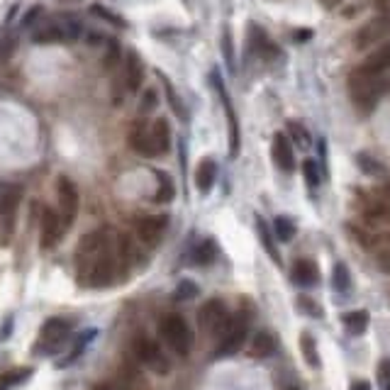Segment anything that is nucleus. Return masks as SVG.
Instances as JSON below:
<instances>
[{"instance_id": "9", "label": "nucleus", "mask_w": 390, "mask_h": 390, "mask_svg": "<svg viewBox=\"0 0 390 390\" xmlns=\"http://www.w3.org/2000/svg\"><path fill=\"white\" fill-rule=\"evenodd\" d=\"M388 34H390V15H378L371 22H366V25L357 32V47L369 49V47H374V44L383 42Z\"/></svg>"}, {"instance_id": "5", "label": "nucleus", "mask_w": 390, "mask_h": 390, "mask_svg": "<svg viewBox=\"0 0 390 390\" xmlns=\"http://www.w3.org/2000/svg\"><path fill=\"white\" fill-rule=\"evenodd\" d=\"M229 320H232V317H229V312H227V307H225V302H222V300H208L203 307H200V312H198L200 327H203L208 334L217 337V339L225 334Z\"/></svg>"}, {"instance_id": "41", "label": "nucleus", "mask_w": 390, "mask_h": 390, "mask_svg": "<svg viewBox=\"0 0 390 390\" xmlns=\"http://www.w3.org/2000/svg\"><path fill=\"white\" fill-rule=\"evenodd\" d=\"M222 49H225L227 64L234 68V54H232V44H229V32H225V42H222Z\"/></svg>"}, {"instance_id": "28", "label": "nucleus", "mask_w": 390, "mask_h": 390, "mask_svg": "<svg viewBox=\"0 0 390 390\" xmlns=\"http://www.w3.org/2000/svg\"><path fill=\"white\" fill-rule=\"evenodd\" d=\"M256 229H259V237H261V244H263V249L271 254V259L276 261V263H280V256H278V249L273 246V239H271V234H268V229H266V225H263V220L261 217H256Z\"/></svg>"}, {"instance_id": "24", "label": "nucleus", "mask_w": 390, "mask_h": 390, "mask_svg": "<svg viewBox=\"0 0 390 390\" xmlns=\"http://www.w3.org/2000/svg\"><path fill=\"white\" fill-rule=\"evenodd\" d=\"M273 232H276L278 242H290V239L295 237V222L285 215H278L276 220H273Z\"/></svg>"}, {"instance_id": "23", "label": "nucleus", "mask_w": 390, "mask_h": 390, "mask_svg": "<svg viewBox=\"0 0 390 390\" xmlns=\"http://www.w3.org/2000/svg\"><path fill=\"white\" fill-rule=\"evenodd\" d=\"M27 376H32L30 369H13V371H5L3 376H0V390H13L17 388L20 383L27 381Z\"/></svg>"}, {"instance_id": "7", "label": "nucleus", "mask_w": 390, "mask_h": 390, "mask_svg": "<svg viewBox=\"0 0 390 390\" xmlns=\"http://www.w3.org/2000/svg\"><path fill=\"white\" fill-rule=\"evenodd\" d=\"M68 332H71V322L64 317H51L47 322L42 325V330H39V349H44V352H59L61 344L66 342Z\"/></svg>"}, {"instance_id": "15", "label": "nucleus", "mask_w": 390, "mask_h": 390, "mask_svg": "<svg viewBox=\"0 0 390 390\" xmlns=\"http://www.w3.org/2000/svg\"><path fill=\"white\" fill-rule=\"evenodd\" d=\"M276 347H278L276 334H271V332L261 330V332H256V334L251 337V342H249V357H254V359H268L273 352H276Z\"/></svg>"}, {"instance_id": "8", "label": "nucleus", "mask_w": 390, "mask_h": 390, "mask_svg": "<svg viewBox=\"0 0 390 390\" xmlns=\"http://www.w3.org/2000/svg\"><path fill=\"white\" fill-rule=\"evenodd\" d=\"M56 193H59V215L64 220L66 227L73 225L78 212V188L73 186V181H68L66 176H59L56 183Z\"/></svg>"}, {"instance_id": "18", "label": "nucleus", "mask_w": 390, "mask_h": 390, "mask_svg": "<svg viewBox=\"0 0 390 390\" xmlns=\"http://www.w3.org/2000/svg\"><path fill=\"white\" fill-rule=\"evenodd\" d=\"M149 135H152V144H154V152H157V157H162V154L169 152V147H171V127H169V120L159 117L157 122L152 125Z\"/></svg>"}, {"instance_id": "16", "label": "nucleus", "mask_w": 390, "mask_h": 390, "mask_svg": "<svg viewBox=\"0 0 390 390\" xmlns=\"http://www.w3.org/2000/svg\"><path fill=\"white\" fill-rule=\"evenodd\" d=\"M130 147L135 149L137 154H142V157H157L152 144V135H149V127L144 122H137L135 130L130 132Z\"/></svg>"}, {"instance_id": "20", "label": "nucleus", "mask_w": 390, "mask_h": 390, "mask_svg": "<svg viewBox=\"0 0 390 390\" xmlns=\"http://www.w3.org/2000/svg\"><path fill=\"white\" fill-rule=\"evenodd\" d=\"M342 325L349 334H364L366 327H369V312H366V310H352V312H344Z\"/></svg>"}, {"instance_id": "22", "label": "nucleus", "mask_w": 390, "mask_h": 390, "mask_svg": "<svg viewBox=\"0 0 390 390\" xmlns=\"http://www.w3.org/2000/svg\"><path fill=\"white\" fill-rule=\"evenodd\" d=\"M157 179H159V191L154 195V200H157V203H171V200L176 198V183L171 181V176L164 174V171H159Z\"/></svg>"}, {"instance_id": "38", "label": "nucleus", "mask_w": 390, "mask_h": 390, "mask_svg": "<svg viewBox=\"0 0 390 390\" xmlns=\"http://www.w3.org/2000/svg\"><path fill=\"white\" fill-rule=\"evenodd\" d=\"M378 381H381L383 390H390V361H381L378 364Z\"/></svg>"}, {"instance_id": "37", "label": "nucleus", "mask_w": 390, "mask_h": 390, "mask_svg": "<svg viewBox=\"0 0 390 390\" xmlns=\"http://www.w3.org/2000/svg\"><path fill=\"white\" fill-rule=\"evenodd\" d=\"M157 102H159V95H157V90H154V88L144 90V93H142V102H139V112H142V115L152 112L154 107H157Z\"/></svg>"}, {"instance_id": "21", "label": "nucleus", "mask_w": 390, "mask_h": 390, "mask_svg": "<svg viewBox=\"0 0 390 390\" xmlns=\"http://www.w3.org/2000/svg\"><path fill=\"white\" fill-rule=\"evenodd\" d=\"M300 352H302V359H305V364L310 369H320V352H317V344H315L312 334L310 332H302L300 334Z\"/></svg>"}, {"instance_id": "17", "label": "nucleus", "mask_w": 390, "mask_h": 390, "mask_svg": "<svg viewBox=\"0 0 390 390\" xmlns=\"http://www.w3.org/2000/svg\"><path fill=\"white\" fill-rule=\"evenodd\" d=\"M215 179H217V164L212 159H203L195 169V188H198L203 195H208L215 186Z\"/></svg>"}, {"instance_id": "43", "label": "nucleus", "mask_w": 390, "mask_h": 390, "mask_svg": "<svg viewBox=\"0 0 390 390\" xmlns=\"http://www.w3.org/2000/svg\"><path fill=\"white\" fill-rule=\"evenodd\" d=\"M320 3H322L325 8H337V5H339L342 0H320Z\"/></svg>"}, {"instance_id": "35", "label": "nucleus", "mask_w": 390, "mask_h": 390, "mask_svg": "<svg viewBox=\"0 0 390 390\" xmlns=\"http://www.w3.org/2000/svg\"><path fill=\"white\" fill-rule=\"evenodd\" d=\"M288 132H290V137H292V142H295L297 147H310V135L305 130L300 127L297 122H288Z\"/></svg>"}, {"instance_id": "25", "label": "nucleus", "mask_w": 390, "mask_h": 390, "mask_svg": "<svg viewBox=\"0 0 390 390\" xmlns=\"http://www.w3.org/2000/svg\"><path fill=\"white\" fill-rule=\"evenodd\" d=\"M215 256H217V244L212 242V239H205V242L195 246V251H193V259H195V263H200V266L212 263L215 261Z\"/></svg>"}, {"instance_id": "44", "label": "nucleus", "mask_w": 390, "mask_h": 390, "mask_svg": "<svg viewBox=\"0 0 390 390\" xmlns=\"http://www.w3.org/2000/svg\"><path fill=\"white\" fill-rule=\"evenodd\" d=\"M285 390H300V388H285Z\"/></svg>"}, {"instance_id": "1", "label": "nucleus", "mask_w": 390, "mask_h": 390, "mask_svg": "<svg viewBox=\"0 0 390 390\" xmlns=\"http://www.w3.org/2000/svg\"><path fill=\"white\" fill-rule=\"evenodd\" d=\"M390 90V78L386 73H369L364 68H357V71L349 76V95L364 110H371L383 95Z\"/></svg>"}, {"instance_id": "39", "label": "nucleus", "mask_w": 390, "mask_h": 390, "mask_svg": "<svg viewBox=\"0 0 390 390\" xmlns=\"http://www.w3.org/2000/svg\"><path fill=\"white\" fill-rule=\"evenodd\" d=\"M359 166L366 171V174H383V166H381V164H376V159L364 157V154L359 157Z\"/></svg>"}, {"instance_id": "42", "label": "nucleus", "mask_w": 390, "mask_h": 390, "mask_svg": "<svg viewBox=\"0 0 390 390\" xmlns=\"http://www.w3.org/2000/svg\"><path fill=\"white\" fill-rule=\"evenodd\" d=\"M349 390H374V388H371V383H366V381H354Z\"/></svg>"}, {"instance_id": "33", "label": "nucleus", "mask_w": 390, "mask_h": 390, "mask_svg": "<svg viewBox=\"0 0 390 390\" xmlns=\"http://www.w3.org/2000/svg\"><path fill=\"white\" fill-rule=\"evenodd\" d=\"M200 288L193 283V280H181L179 288H176V300H193V297H198Z\"/></svg>"}, {"instance_id": "40", "label": "nucleus", "mask_w": 390, "mask_h": 390, "mask_svg": "<svg viewBox=\"0 0 390 390\" xmlns=\"http://www.w3.org/2000/svg\"><path fill=\"white\" fill-rule=\"evenodd\" d=\"M93 13H95V15H102V17H105L107 22H112V25H117V27H125V22L120 20L117 15H115V13H110V10H105V8H100V5H95V8H93Z\"/></svg>"}, {"instance_id": "3", "label": "nucleus", "mask_w": 390, "mask_h": 390, "mask_svg": "<svg viewBox=\"0 0 390 390\" xmlns=\"http://www.w3.org/2000/svg\"><path fill=\"white\" fill-rule=\"evenodd\" d=\"M159 334L169 344L171 352H176L179 357H188V354H191L193 332L181 315H166L162 322H159Z\"/></svg>"}, {"instance_id": "11", "label": "nucleus", "mask_w": 390, "mask_h": 390, "mask_svg": "<svg viewBox=\"0 0 390 390\" xmlns=\"http://www.w3.org/2000/svg\"><path fill=\"white\" fill-rule=\"evenodd\" d=\"M166 227H169V215H147L137 222V237L144 244L154 246L162 242Z\"/></svg>"}, {"instance_id": "27", "label": "nucleus", "mask_w": 390, "mask_h": 390, "mask_svg": "<svg viewBox=\"0 0 390 390\" xmlns=\"http://www.w3.org/2000/svg\"><path fill=\"white\" fill-rule=\"evenodd\" d=\"M349 285H352L349 268L344 266V263H334V268H332V288L339 290V292H347Z\"/></svg>"}, {"instance_id": "30", "label": "nucleus", "mask_w": 390, "mask_h": 390, "mask_svg": "<svg viewBox=\"0 0 390 390\" xmlns=\"http://www.w3.org/2000/svg\"><path fill=\"white\" fill-rule=\"evenodd\" d=\"M302 174H305L307 186L317 188L320 183H322V174H320L317 162H315V159H305V164H302Z\"/></svg>"}, {"instance_id": "26", "label": "nucleus", "mask_w": 390, "mask_h": 390, "mask_svg": "<svg viewBox=\"0 0 390 390\" xmlns=\"http://www.w3.org/2000/svg\"><path fill=\"white\" fill-rule=\"evenodd\" d=\"M251 47H254V49L259 51V54H263V56L278 54V49L273 47L271 42H268V37L259 30V27H251Z\"/></svg>"}, {"instance_id": "32", "label": "nucleus", "mask_w": 390, "mask_h": 390, "mask_svg": "<svg viewBox=\"0 0 390 390\" xmlns=\"http://www.w3.org/2000/svg\"><path fill=\"white\" fill-rule=\"evenodd\" d=\"M164 85H166V95H169V102H171V107H174L176 117H179V120H188V112H186V107H183V102H181L179 93H176V88L169 81H164Z\"/></svg>"}, {"instance_id": "34", "label": "nucleus", "mask_w": 390, "mask_h": 390, "mask_svg": "<svg viewBox=\"0 0 390 390\" xmlns=\"http://www.w3.org/2000/svg\"><path fill=\"white\" fill-rule=\"evenodd\" d=\"M95 334H98L95 330H85L83 334L76 339V344H73L71 354H68V361H76V359H78V354H81L83 349H85V344H88V342H93V337H95Z\"/></svg>"}, {"instance_id": "12", "label": "nucleus", "mask_w": 390, "mask_h": 390, "mask_svg": "<svg viewBox=\"0 0 390 390\" xmlns=\"http://www.w3.org/2000/svg\"><path fill=\"white\" fill-rule=\"evenodd\" d=\"M271 157H273V162H276L278 169L285 171V174H290V171L295 169V154H292V144H290V139L283 135V132H278V135L273 137Z\"/></svg>"}, {"instance_id": "10", "label": "nucleus", "mask_w": 390, "mask_h": 390, "mask_svg": "<svg viewBox=\"0 0 390 390\" xmlns=\"http://www.w3.org/2000/svg\"><path fill=\"white\" fill-rule=\"evenodd\" d=\"M66 232V225L61 220V215L51 208L42 210V251H49L59 244L61 234Z\"/></svg>"}, {"instance_id": "29", "label": "nucleus", "mask_w": 390, "mask_h": 390, "mask_svg": "<svg viewBox=\"0 0 390 390\" xmlns=\"http://www.w3.org/2000/svg\"><path fill=\"white\" fill-rule=\"evenodd\" d=\"M15 234V212L0 215V246H8Z\"/></svg>"}, {"instance_id": "36", "label": "nucleus", "mask_w": 390, "mask_h": 390, "mask_svg": "<svg viewBox=\"0 0 390 390\" xmlns=\"http://www.w3.org/2000/svg\"><path fill=\"white\" fill-rule=\"evenodd\" d=\"M93 390H130V383L122 378H107V381L93 383Z\"/></svg>"}, {"instance_id": "14", "label": "nucleus", "mask_w": 390, "mask_h": 390, "mask_svg": "<svg viewBox=\"0 0 390 390\" xmlns=\"http://www.w3.org/2000/svg\"><path fill=\"white\" fill-rule=\"evenodd\" d=\"M290 276L297 285H302V288H312V285H317V280H320V268H317V263L310 259H297L292 263Z\"/></svg>"}, {"instance_id": "6", "label": "nucleus", "mask_w": 390, "mask_h": 390, "mask_svg": "<svg viewBox=\"0 0 390 390\" xmlns=\"http://www.w3.org/2000/svg\"><path fill=\"white\" fill-rule=\"evenodd\" d=\"M135 352H137V357H139L142 364H144L149 371H154V374L166 376L171 371L169 357L164 354V349L159 347L154 339H149V337H139V339H137Z\"/></svg>"}, {"instance_id": "13", "label": "nucleus", "mask_w": 390, "mask_h": 390, "mask_svg": "<svg viewBox=\"0 0 390 390\" xmlns=\"http://www.w3.org/2000/svg\"><path fill=\"white\" fill-rule=\"evenodd\" d=\"M125 83L130 90H139L144 83V61L135 49H130L125 56Z\"/></svg>"}, {"instance_id": "31", "label": "nucleus", "mask_w": 390, "mask_h": 390, "mask_svg": "<svg viewBox=\"0 0 390 390\" xmlns=\"http://www.w3.org/2000/svg\"><path fill=\"white\" fill-rule=\"evenodd\" d=\"M297 310H300V312H305V315H310V317H315V320H320L325 315V310L320 307L317 302L312 300V297H307V295L297 297Z\"/></svg>"}, {"instance_id": "2", "label": "nucleus", "mask_w": 390, "mask_h": 390, "mask_svg": "<svg viewBox=\"0 0 390 390\" xmlns=\"http://www.w3.org/2000/svg\"><path fill=\"white\" fill-rule=\"evenodd\" d=\"M115 259L107 254V249L98 251L88 259H78V276L83 278V285L88 288H107L115 278Z\"/></svg>"}, {"instance_id": "19", "label": "nucleus", "mask_w": 390, "mask_h": 390, "mask_svg": "<svg viewBox=\"0 0 390 390\" xmlns=\"http://www.w3.org/2000/svg\"><path fill=\"white\" fill-rule=\"evenodd\" d=\"M364 71L369 73H386L390 68V42H386L383 47H378L369 59L364 61Z\"/></svg>"}, {"instance_id": "4", "label": "nucleus", "mask_w": 390, "mask_h": 390, "mask_svg": "<svg viewBox=\"0 0 390 390\" xmlns=\"http://www.w3.org/2000/svg\"><path fill=\"white\" fill-rule=\"evenodd\" d=\"M246 334H249V320L244 315H237V317L229 320L225 334L220 337V344L215 349V357L217 359H225V357H234L239 349L244 347Z\"/></svg>"}]
</instances>
